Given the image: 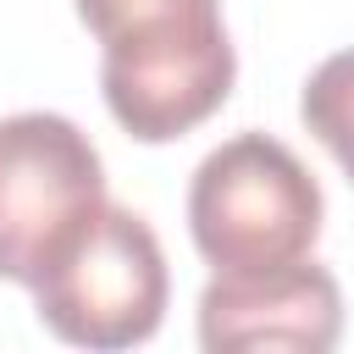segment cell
<instances>
[{
	"label": "cell",
	"mask_w": 354,
	"mask_h": 354,
	"mask_svg": "<svg viewBox=\"0 0 354 354\" xmlns=\"http://www.w3.org/2000/svg\"><path fill=\"white\" fill-rule=\"evenodd\" d=\"M299 122L354 183V50L326 55L299 88Z\"/></svg>",
	"instance_id": "cell-6"
},
{
	"label": "cell",
	"mask_w": 354,
	"mask_h": 354,
	"mask_svg": "<svg viewBox=\"0 0 354 354\" xmlns=\"http://www.w3.org/2000/svg\"><path fill=\"white\" fill-rule=\"evenodd\" d=\"M321 183L271 133H238L210 149L188 183V238L216 271L293 266L321 238Z\"/></svg>",
	"instance_id": "cell-2"
},
{
	"label": "cell",
	"mask_w": 354,
	"mask_h": 354,
	"mask_svg": "<svg viewBox=\"0 0 354 354\" xmlns=\"http://www.w3.org/2000/svg\"><path fill=\"white\" fill-rule=\"evenodd\" d=\"M105 210V166L88 133L55 111L0 116V282L39 271Z\"/></svg>",
	"instance_id": "cell-4"
},
{
	"label": "cell",
	"mask_w": 354,
	"mask_h": 354,
	"mask_svg": "<svg viewBox=\"0 0 354 354\" xmlns=\"http://www.w3.org/2000/svg\"><path fill=\"white\" fill-rule=\"evenodd\" d=\"M88 6H100V0H77V17H83V11H88Z\"/></svg>",
	"instance_id": "cell-7"
},
{
	"label": "cell",
	"mask_w": 354,
	"mask_h": 354,
	"mask_svg": "<svg viewBox=\"0 0 354 354\" xmlns=\"http://www.w3.org/2000/svg\"><path fill=\"white\" fill-rule=\"evenodd\" d=\"M100 39V94L138 144H171L210 122L238 77L221 0H100L83 11Z\"/></svg>",
	"instance_id": "cell-1"
},
{
	"label": "cell",
	"mask_w": 354,
	"mask_h": 354,
	"mask_svg": "<svg viewBox=\"0 0 354 354\" xmlns=\"http://www.w3.org/2000/svg\"><path fill=\"white\" fill-rule=\"evenodd\" d=\"M28 293L39 321L61 343L88 354H116L160 332L171 277L149 221L105 199V210L39 271Z\"/></svg>",
	"instance_id": "cell-3"
},
{
	"label": "cell",
	"mask_w": 354,
	"mask_h": 354,
	"mask_svg": "<svg viewBox=\"0 0 354 354\" xmlns=\"http://www.w3.org/2000/svg\"><path fill=\"white\" fill-rule=\"evenodd\" d=\"M343 337V288L310 254L271 271H216L199 293V348L326 354Z\"/></svg>",
	"instance_id": "cell-5"
}]
</instances>
